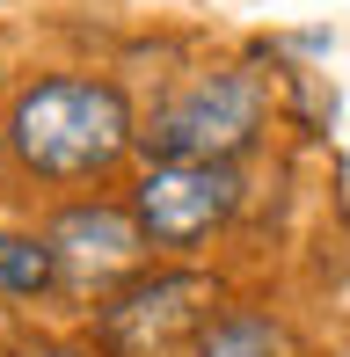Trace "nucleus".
<instances>
[{
    "instance_id": "nucleus-1",
    "label": "nucleus",
    "mask_w": 350,
    "mask_h": 357,
    "mask_svg": "<svg viewBox=\"0 0 350 357\" xmlns=\"http://www.w3.org/2000/svg\"><path fill=\"white\" fill-rule=\"evenodd\" d=\"M0 139H8L15 168L37 183H95L139 146V124L117 80L52 73V80H29L8 102Z\"/></svg>"
},
{
    "instance_id": "nucleus-2",
    "label": "nucleus",
    "mask_w": 350,
    "mask_h": 357,
    "mask_svg": "<svg viewBox=\"0 0 350 357\" xmlns=\"http://www.w3.org/2000/svg\"><path fill=\"white\" fill-rule=\"evenodd\" d=\"M263 80L248 66H219V73H197L190 88H175L161 109H153V124L139 132L153 160H234L248 153L263 132Z\"/></svg>"
},
{
    "instance_id": "nucleus-3",
    "label": "nucleus",
    "mask_w": 350,
    "mask_h": 357,
    "mask_svg": "<svg viewBox=\"0 0 350 357\" xmlns=\"http://www.w3.org/2000/svg\"><path fill=\"white\" fill-rule=\"evenodd\" d=\"M241 212V168L234 160H153L132 190V219L153 248H197Z\"/></svg>"
},
{
    "instance_id": "nucleus-4",
    "label": "nucleus",
    "mask_w": 350,
    "mask_h": 357,
    "mask_svg": "<svg viewBox=\"0 0 350 357\" xmlns=\"http://www.w3.org/2000/svg\"><path fill=\"white\" fill-rule=\"evenodd\" d=\"M212 299H219L212 278H197V270H161V278L124 284L117 299L102 306V335H109V350H124V357L168 350L175 335H197L204 321H212Z\"/></svg>"
},
{
    "instance_id": "nucleus-5",
    "label": "nucleus",
    "mask_w": 350,
    "mask_h": 357,
    "mask_svg": "<svg viewBox=\"0 0 350 357\" xmlns=\"http://www.w3.org/2000/svg\"><path fill=\"white\" fill-rule=\"evenodd\" d=\"M52 248H59V270L73 284H109L124 270L146 263V226H139L124 204H66L52 219Z\"/></svg>"
},
{
    "instance_id": "nucleus-6",
    "label": "nucleus",
    "mask_w": 350,
    "mask_h": 357,
    "mask_svg": "<svg viewBox=\"0 0 350 357\" xmlns=\"http://www.w3.org/2000/svg\"><path fill=\"white\" fill-rule=\"evenodd\" d=\"M190 357H292V335L256 306H227L190 335Z\"/></svg>"
},
{
    "instance_id": "nucleus-7",
    "label": "nucleus",
    "mask_w": 350,
    "mask_h": 357,
    "mask_svg": "<svg viewBox=\"0 0 350 357\" xmlns=\"http://www.w3.org/2000/svg\"><path fill=\"white\" fill-rule=\"evenodd\" d=\"M66 270H59V248L52 234H0V291L8 299H37L52 291Z\"/></svg>"
},
{
    "instance_id": "nucleus-8",
    "label": "nucleus",
    "mask_w": 350,
    "mask_h": 357,
    "mask_svg": "<svg viewBox=\"0 0 350 357\" xmlns=\"http://www.w3.org/2000/svg\"><path fill=\"white\" fill-rule=\"evenodd\" d=\"M8 357H95V350H73V343H29V350H8Z\"/></svg>"
}]
</instances>
